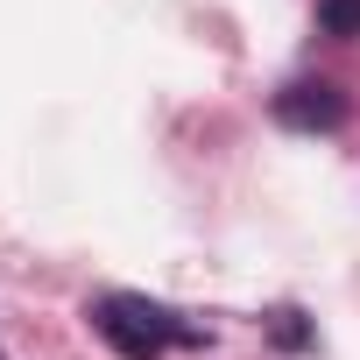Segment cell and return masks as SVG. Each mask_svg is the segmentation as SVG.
I'll use <instances>...</instances> for the list:
<instances>
[{
  "label": "cell",
  "instance_id": "6da1fadb",
  "mask_svg": "<svg viewBox=\"0 0 360 360\" xmlns=\"http://www.w3.org/2000/svg\"><path fill=\"white\" fill-rule=\"evenodd\" d=\"M85 318H92V332H99L120 360H162L169 346H205L198 325H184L169 304H148V297H134V290H106Z\"/></svg>",
  "mask_w": 360,
  "mask_h": 360
},
{
  "label": "cell",
  "instance_id": "7a4b0ae2",
  "mask_svg": "<svg viewBox=\"0 0 360 360\" xmlns=\"http://www.w3.org/2000/svg\"><path fill=\"white\" fill-rule=\"evenodd\" d=\"M269 113H276L283 127H297V134H318V127H339V120H346V92L325 85V78H297V85H283V92L269 99Z\"/></svg>",
  "mask_w": 360,
  "mask_h": 360
},
{
  "label": "cell",
  "instance_id": "3957f363",
  "mask_svg": "<svg viewBox=\"0 0 360 360\" xmlns=\"http://www.w3.org/2000/svg\"><path fill=\"white\" fill-rule=\"evenodd\" d=\"M318 22L332 36H360V0H318Z\"/></svg>",
  "mask_w": 360,
  "mask_h": 360
},
{
  "label": "cell",
  "instance_id": "277c9868",
  "mask_svg": "<svg viewBox=\"0 0 360 360\" xmlns=\"http://www.w3.org/2000/svg\"><path fill=\"white\" fill-rule=\"evenodd\" d=\"M269 332H276V346H311V325H304V311H290V304L269 318Z\"/></svg>",
  "mask_w": 360,
  "mask_h": 360
}]
</instances>
